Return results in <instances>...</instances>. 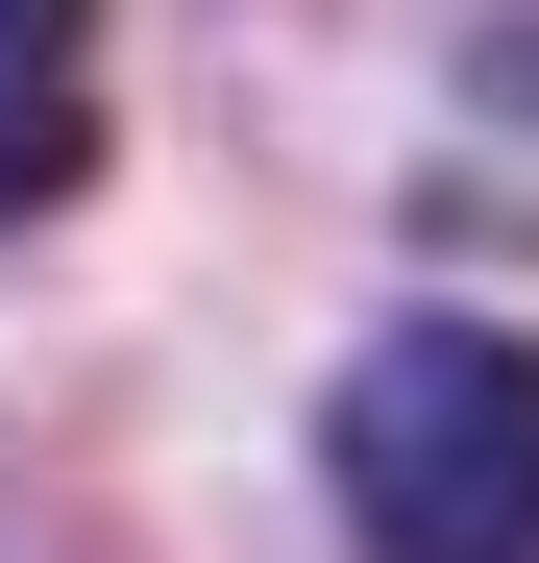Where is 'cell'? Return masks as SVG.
Here are the masks:
<instances>
[{
	"instance_id": "obj_1",
	"label": "cell",
	"mask_w": 539,
	"mask_h": 563,
	"mask_svg": "<svg viewBox=\"0 0 539 563\" xmlns=\"http://www.w3.org/2000/svg\"><path fill=\"white\" fill-rule=\"evenodd\" d=\"M319 490L369 563H539V343L515 319H369L319 393Z\"/></svg>"
},
{
	"instance_id": "obj_2",
	"label": "cell",
	"mask_w": 539,
	"mask_h": 563,
	"mask_svg": "<svg viewBox=\"0 0 539 563\" xmlns=\"http://www.w3.org/2000/svg\"><path fill=\"white\" fill-rule=\"evenodd\" d=\"M99 197V0H0V245Z\"/></svg>"
}]
</instances>
